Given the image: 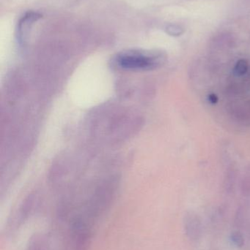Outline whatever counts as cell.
Here are the masks:
<instances>
[{
  "label": "cell",
  "mask_w": 250,
  "mask_h": 250,
  "mask_svg": "<svg viewBox=\"0 0 250 250\" xmlns=\"http://www.w3.org/2000/svg\"><path fill=\"white\" fill-rule=\"evenodd\" d=\"M161 54L139 50H130L120 53L115 58L119 67L129 70H149L161 64Z\"/></svg>",
  "instance_id": "obj_1"
},
{
  "label": "cell",
  "mask_w": 250,
  "mask_h": 250,
  "mask_svg": "<svg viewBox=\"0 0 250 250\" xmlns=\"http://www.w3.org/2000/svg\"><path fill=\"white\" fill-rule=\"evenodd\" d=\"M42 18V15L36 12L29 11L25 13L24 16H22L17 24L18 39L20 42H23L25 37L30 30L32 24Z\"/></svg>",
  "instance_id": "obj_2"
},
{
  "label": "cell",
  "mask_w": 250,
  "mask_h": 250,
  "mask_svg": "<svg viewBox=\"0 0 250 250\" xmlns=\"http://www.w3.org/2000/svg\"><path fill=\"white\" fill-rule=\"evenodd\" d=\"M184 229L186 236L192 240L199 239L201 235V221L198 215L195 214H188L184 219Z\"/></svg>",
  "instance_id": "obj_3"
},
{
  "label": "cell",
  "mask_w": 250,
  "mask_h": 250,
  "mask_svg": "<svg viewBox=\"0 0 250 250\" xmlns=\"http://www.w3.org/2000/svg\"><path fill=\"white\" fill-rule=\"evenodd\" d=\"M166 32L171 36L178 37L184 32L183 27L177 24H170L165 29Z\"/></svg>",
  "instance_id": "obj_4"
},
{
  "label": "cell",
  "mask_w": 250,
  "mask_h": 250,
  "mask_svg": "<svg viewBox=\"0 0 250 250\" xmlns=\"http://www.w3.org/2000/svg\"><path fill=\"white\" fill-rule=\"evenodd\" d=\"M230 240L236 246L242 247L245 244V239L240 232H233L230 235Z\"/></svg>",
  "instance_id": "obj_5"
},
{
  "label": "cell",
  "mask_w": 250,
  "mask_h": 250,
  "mask_svg": "<svg viewBox=\"0 0 250 250\" xmlns=\"http://www.w3.org/2000/svg\"><path fill=\"white\" fill-rule=\"evenodd\" d=\"M248 70V64L245 60H240L238 62L235 67L234 72L236 74L241 76L246 73Z\"/></svg>",
  "instance_id": "obj_6"
},
{
  "label": "cell",
  "mask_w": 250,
  "mask_h": 250,
  "mask_svg": "<svg viewBox=\"0 0 250 250\" xmlns=\"http://www.w3.org/2000/svg\"><path fill=\"white\" fill-rule=\"evenodd\" d=\"M208 100H209L210 102L214 104V103L217 102L218 98H217V97L216 96V95H210L209 98H208Z\"/></svg>",
  "instance_id": "obj_7"
}]
</instances>
